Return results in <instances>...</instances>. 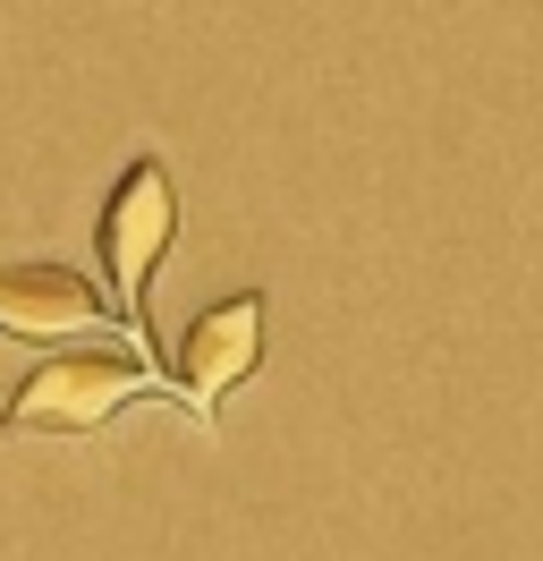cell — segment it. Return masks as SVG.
<instances>
[{
	"instance_id": "obj_2",
	"label": "cell",
	"mask_w": 543,
	"mask_h": 561,
	"mask_svg": "<svg viewBox=\"0 0 543 561\" xmlns=\"http://www.w3.org/2000/svg\"><path fill=\"white\" fill-rule=\"evenodd\" d=\"M162 375L136 350H68L51 366H34L26 383L9 391L0 425L9 434H94L102 417H119L136 391H153Z\"/></svg>"
},
{
	"instance_id": "obj_4",
	"label": "cell",
	"mask_w": 543,
	"mask_h": 561,
	"mask_svg": "<svg viewBox=\"0 0 543 561\" xmlns=\"http://www.w3.org/2000/svg\"><path fill=\"white\" fill-rule=\"evenodd\" d=\"M102 316V289L68 264H0V332L9 341H68Z\"/></svg>"
},
{
	"instance_id": "obj_3",
	"label": "cell",
	"mask_w": 543,
	"mask_h": 561,
	"mask_svg": "<svg viewBox=\"0 0 543 561\" xmlns=\"http://www.w3.org/2000/svg\"><path fill=\"white\" fill-rule=\"evenodd\" d=\"M255 366H264V298H255V289L204 307V316L187 323V341H178V391H187V409H196L204 425H212V409H221Z\"/></svg>"
},
{
	"instance_id": "obj_1",
	"label": "cell",
	"mask_w": 543,
	"mask_h": 561,
	"mask_svg": "<svg viewBox=\"0 0 543 561\" xmlns=\"http://www.w3.org/2000/svg\"><path fill=\"white\" fill-rule=\"evenodd\" d=\"M170 239H178V196H170V171L162 162H128L119 187H111V205L94 221V255H102V289H111V307L136 332V357L153 366V323H145V298H153V273H162Z\"/></svg>"
}]
</instances>
